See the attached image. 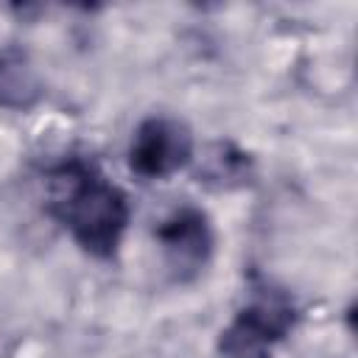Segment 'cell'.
Instances as JSON below:
<instances>
[{"mask_svg":"<svg viewBox=\"0 0 358 358\" xmlns=\"http://www.w3.org/2000/svg\"><path fill=\"white\" fill-rule=\"evenodd\" d=\"M50 182V213L73 235V241L92 257H115L131 207L126 193L112 185L92 162L67 159L48 173Z\"/></svg>","mask_w":358,"mask_h":358,"instance_id":"1","label":"cell"},{"mask_svg":"<svg viewBox=\"0 0 358 358\" xmlns=\"http://www.w3.org/2000/svg\"><path fill=\"white\" fill-rule=\"evenodd\" d=\"M296 324L294 302L280 291H263L243 305L218 336L221 358H271L274 347Z\"/></svg>","mask_w":358,"mask_h":358,"instance_id":"2","label":"cell"},{"mask_svg":"<svg viewBox=\"0 0 358 358\" xmlns=\"http://www.w3.org/2000/svg\"><path fill=\"white\" fill-rule=\"evenodd\" d=\"M193 159L190 129L165 115L145 117L129 145V168L140 179H168Z\"/></svg>","mask_w":358,"mask_h":358,"instance_id":"3","label":"cell"},{"mask_svg":"<svg viewBox=\"0 0 358 358\" xmlns=\"http://www.w3.org/2000/svg\"><path fill=\"white\" fill-rule=\"evenodd\" d=\"M157 243L162 246V257L173 280L187 282L210 263L215 238H213L207 213L185 204V207H176L157 227Z\"/></svg>","mask_w":358,"mask_h":358,"instance_id":"4","label":"cell"},{"mask_svg":"<svg viewBox=\"0 0 358 358\" xmlns=\"http://www.w3.org/2000/svg\"><path fill=\"white\" fill-rule=\"evenodd\" d=\"M45 95L42 78L31 62V56L8 45L0 50V106L11 112H25L34 109Z\"/></svg>","mask_w":358,"mask_h":358,"instance_id":"5","label":"cell"},{"mask_svg":"<svg viewBox=\"0 0 358 358\" xmlns=\"http://www.w3.org/2000/svg\"><path fill=\"white\" fill-rule=\"evenodd\" d=\"M252 157L246 151H241L235 143L221 140L213 143L207 148V154L201 157V165L196 171L199 182L215 190H232V187H243L252 179Z\"/></svg>","mask_w":358,"mask_h":358,"instance_id":"6","label":"cell"}]
</instances>
